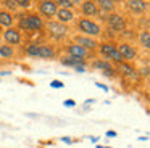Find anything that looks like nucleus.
Wrapping results in <instances>:
<instances>
[{
    "label": "nucleus",
    "mask_w": 150,
    "mask_h": 148,
    "mask_svg": "<svg viewBox=\"0 0 150 148\" xmlns=\"http://www.w3.org/2000/svg\"><path fill=\"white\" fill-rule=\"evenodd\" d=\"M4 6H7V11H16V3H15V0H4Z\"/></svg>",
    "instance_id": "nucleus-24"
},
{
    "label": "nucleus",
    "mask_w": 150,
    "mask_h": 148,
    "mask_svg": "<svg viewBox=\"0 0 150 148\" xmlns=\"http://www.w3.org/2000/svg\"><path fill=\"white\" fill-rule=\"evenodd\" d=\"M74 69L78 71V73H84V71H86V64H78V66H74Z\"/></svg>",
    "instance_id": "nucleus-28"
},
{
    "label": "nucleus",
    "mask_w": 150,
    "mask_h": 148,
    "mask_svg": "<svg viewBox=\"0 0 150 148\" xmlns=\"http://www.w3.org/2000/svg\"><path fill=\"white\" fill-rule=\"evenodd\" d=\"M81 13L84 18H94V16H97L98 8L95 5V0H84L81 3Z\"/></svg>",
    "instance_id": "nucleus-14"
},
{
    "label": "nucleus",
    "mask_w": 150,
    "mask_h": 148,
    "mask_svg": "<svg viewBox=\"0 0 150 148\" xmlns=\"http://www.w3.org/2000/svg\"><path fill=\"white\" fill-rule=\"evenodd\" d=\"M92 66H94L95 69H100L102 73L108 77H113L115 74H116V68L113 66V63H110V61H107V60H97V61L92 63Z\"/></svg>",
    "instance_id": "nucleus-12"
},
{
    "label": "nucleus",
    "mask_w": 150,
    "mask_h": 148,
    "mask_svg": "<svg viewBox=\"0 0 150 148\" xmlns=\"http://www.w3.org/2000/svg\"><path fill=\"white\" fill-rule=\"evenodd\" d=\"M18 8H23V10H28L31 6V0H15Z\"/></svg>",
    "instance_id": "nucleus-25"
},
{
    "label": "nucleus",
    "mask_w": 150,
    "mask_h": 148,
    "mask_svg": "<svg viewBox=\"0 0 150 148\" xmlns=\"http://www.w3.org/2000/svg\"><path fill=\"white\" fill-rule=\"evenodd\" d=\"M62 64H65V66H78V64H87V61L86 60H79V58H74V56H69V55H66V56H63L62 60Z\"/></svg>",
    "instance_id": "nucleus-19"
},
{
    "label": "nucleus",
    "mask_w": 150,
    "mask_h": 148,
    "mask_svg": "<svg viewBox=\"0 0 150 148\" xmlns=\"http://www.w3.org/2000/svg\"><path fill=\"white\" fill-rule=\"evenodd\" d=\"M53 2L57 3V6L58 8H73V2L71 0H53Z\"/></svg>",
    "instance_id": "nucleus-23"
},
{
    "label": "nucleus",
    "mask_w": 150,
    "mask_h": 148,
    "mask_svg": "<svg viewBox=\"0 0 150 148\" xmlns=\"http://www.w3.org/2000/svg\"><path fill=\"white\" fill-rule=\"evenodd\" d=\"M37 10H39V15L40 16L52 19L53 16L57 15L58 6H57V3L53 2V0H40V2L37 3Z\"/></svg>",
    "instance_id": "nucleus-6"
},
{
    "label": "nucleus",
    "mask_w": 150,
    "mask_h": 148,
    "mask_svg": "<svg viewBox=\"0 0 150 148\" xmlns=\"http://www.w3.org/2000/svg\"><path fill=\"white\" fill-rule=\"evenodd\" d=\"M4 40L7 45H11V47H16V45L21 44L23 37H21V31L18 27H7L4 31Z\"/></svg>",
    "instance_id": "nucleus-7"
},
{
    "label": "nucleus",
    "mask_w": 150,
    "mask_h": 148,
    "mask_svg": "<svg viewBox=\"0 0 150 148\" xmlns=\"http://www.w3.org/2000/svg\"><path fill=\"white\" fill-rule=\"evenodd\" d=\"M116 48H118V51H120L123 61H132L137 58V50L129 44V42H121V44L116 45Z\"/></svg>",
    "instance_id": "nucleus-8"
},
{
    "label": "nucleus",
    "mask_w": 150,
    "mask_h": 148,
    "mask_svg": "<svg viewBox=\"0 0 150 148\" xmlns=\"http://www.w3.org/2000/svg\"><path fill=\"white\" fill-rule=\"evenodd\" d=\"M44 29L47 31V34L50 35L55 40H62L68 35L69 29L68 24H63V23H58L57 19H49V21L44 23Z\"/></svg>",
    "instance_id": "nucleus-2"
},
{
    "label": "nucleus",
    "mask_w": 150,
    "mask_h": 148,
    "mask_svg": "<svg viewBox=\"0 0 150 148\" xmlns=\"http://www.w3.org/2000/svg\"><path fill=\"white\" fill-rule=\"evenodd\" d=\"M107 24L111 32H123V31H126L127 23L124 19V16L118 15V13H110L107 16Z\"/></svg>",
    "instance_id": "nucleus-5"
},
{
    "label": "nucleus",
    "mask_w": 150,
    "mask_h": 148,
    "mask_svg": "<svg viewBox=\"0 0 150 148\" xmlns=\"http://www.w3.org/2000/svg\"><path fill=\"white\" fill-rule=\"evenodd\" d=\"M44 19L37 13L31 15H23L18 19V29L20 31H42L44 29Z\"/></svg>",
    "instance_id": "nucleus-1"
},
{
    "label": "nucleus",
    "mask_w": 150,
    "mask_h": 148,
    "mask_svg": "<svg viewBox=\"0 0 150 148\" xmlns=\"http://www.w3.org/2000/svg\"><path fill=\"white\" fill-rule=\"evenodd\" d=\"M116 66H118L116 73H120L123 77H126V79H139V74H137L136 68L132 64H129V61H121Z\"/></svg>",
    "instance_id": "nucleus-10"
},
{
    "label": "nucleus",
    "mask_w": 150,
    "mask_h": 148,
    "mask_svg": "<svg viewBox=\"0 0 150 148\" xmlns=\"http://www.w3.org/2000/svg\"><path fill=\"white\" fill-rule=\"evenodd\" d=\"M111 2H115V3H118V2H121V0H111Z\"/></svg>",
    "instance_id": "nucleus-32"
},
{
    "label": "nucleus",
    "mask_w": 150,
    "mask_h": 148,
    "mask_svg": "<svg viewBox=\"0 0 150 148\" xmlns=\"http://www.w3.org/2000/svg\"><path fill=\"white\" fill-rule=\"evenodd\" d=\"M95 5H97V8L100 10V11L103 13H115V10H116V3L111 2V0H95Z\"/></svg>",
    "instance_id": "nucleus-17"
},
{
    "label": "nucleus",
    "mask_w": 150,
    "mask_h": 148,
    "mask_svg": "<svg viewBox=\"0 0 150 148\" xmlns=\"http://www.w3.org/2000/svg\"><path fill=\"white\" fill-rule=\"evenodd\" d=\"M95 85H97L98 89H103L105 92H107V90H108V87H107V85H103V84H100V82H97V84H95Z\"/></svg>",
    "instance_id": "nucleus-30"
},
{
    "label": "nucleus",
    "mask_w": 150,
    "mask_h": 148,
    "mask_svg": "<svg viewBox=\"0 0 150 148\" xmlns=\"http://www.w3.org/2000/svg\"><path fill=\"white\" fill-rule=\"evenodd\" d=\"M78 29L82 35H89V37H98L102 34V27L98 23H95L91 18H79L78 19Z\"/></svg>",
    "instance_id": "nucleus-4"
},
{
    "label": "nucleus",
    "mask_w": 150,
    "mask_h": 148,
    "mask_svg": "<svg viewBox=\"0 0 150 148\" xmlns=\"http://www.w3.org/2000/svg\"><path fill=\"white\" fill-rule=\"evenodd\" d=\"M139 44H140V47L145 48V50L150 48V32H149V29H144L139 34Z\"/></svg>",
    "instance_id": "nucleus-20"
},
{
    "label": "nucleus",
    "mask_w": 150,
    "mask_h": 148,
    "mask_svg": "<svg viewBox=\"0 0 150 148\" xmlns=\"http://www.w3.org/2000/svg\"><path fill=\"white\" fill-rule=\"evenodd\" d=\"M55 16H57V21L63 23V24H68V23H71L74 19V13L69 8H58Z\"/></svg>",
    "instance_id": "nucleus-15"
},
{
    "label": "nucleus",
    "mask_w": 150,
    "mask_h": 148,
    "mask_svg": "<svg viewBox=\"0 0 150 148\" xmlns=\"http://www.w3.org/2000/svg\"><path fill=\"white\" fill-rule=\"evenodd\" d=\"M127 10L132 11L134 15H144L149 10V3L145 0H127Z\"/></svg>",
    "instance_id": "nucleus-13"
},
{
    "label": "nucleus",
    "mask_w": 150,
    "mask_h": 148,
    "mask_svg": "<svg viewBox=\"0 0 150 148\" xmlns=\"http://www.w3.org/2000/svg\"><path fill=\"white\" fill-rule=\"evenodd\" d=\"M24 53L31 58H37V55H39V44H28L24 47Z\"/></svg>",
    "instance_id": "nucleus-21"
},
{
    "label": "nucleus",
    "mask_w": 150,
    "mask_h": 148,
    "mask_svg": "<svg viewBox=\"0 0 150 148\" xmlns=\"http://www.w3.org/2000/svg\"><path fill=\"white\" fill-rule=\"evenodd\" d=\"M50 85H52L53 89H63V87H65V84L60 82V80H52V84H50Z\"/></svg>",
    "instance_id": "nucleus-26"
},
{
    "label": "nucleus",
    "mask_w": 150,
    "mask_h": 148,
    "mask_svg": "<svg viewBox=\"0 0 150 148\" xmlns=\"http://www.w3.org/2000/svg\"><path fill=\"white\" fill-rule=\"evenodd\" d=\"M105 135H107V137H110V138H113V137H116V132H115V130H107V134H105Z\"/></svg>",
    "instance_id": "nucleus-29"
},
{
    "label": "nucleus",
    "mask_w": 150,
    "mask_h": 148,
    "mask_svg": "<svg viewBox=\"0 0 150 148\" xmlns=\"http://www.w3.org/2000/svg\"><path fill=\"white\" fill-rule=\"evenodd\" d=\"M57 56V51L52 45L49 44H40L39 45V55L37 58H42V60H52V58Z\"/></svg>",
    "instance_id": "nucleus-16"
},
{
    "label": "nucleus",
    "mask_w": 150,
    "mask_h": 148,
    "mask_svg": "<svg viewBox=\"0 0 150 148\" xmlns=\"http://www.w3.org/2000/svg\"><path fill=\"white\" fill-rule=\"evenodd\" d=\"M98 53H100L102 60H107L110 63H121L123 58H121L120 51L116 48V44L113 42H103V44H98Z\"/></svg>",
    "instance_id": "nucleus-3"
},
{
    "label": "nucleus",
    "mask_w": 150,
    "mask_h": 148,
    "mask_svg": "<svg viewBox=\"0 0 150 148\" xmlns=\"http://www.w3.org/2000/svg\"><path fill=\"white\" fill-rule=\"evenodd\" d=\"M66 55L74 56V58H79V60H86V58L89 56V51L86 50V48H82L81 45L71 42V44L66 45Z\"/></svg>",
    "instance_id": "nucleus-11"
},
{
    "label": "nucleus",
    "mask_w": 150,
    "mask_h": 148,
    "mask_svg": "<svg viewBox=\"0 0 150 148\" xmlns=\"http://www.w3.org/2000/svg\"><path fill=\"white\" fill-rule=\"evenodd\" d=\"M62 142H65V143H71V138H68V137H63V138H62Z\"/></svg>",
    "instance_id": "nucleus-31"
},
{
    "label": "nucleus",
    "mask_w": 150,
    "mask_h": 148,
    "mask_svg": "<svg viewBox=\"0 0 150 148\" xmlns=\"http://www.w3.org/2000/svg\"><path fill=\"white\" fill-rule=\"evenodd\" d=\"M63 105L73 108V106H76V101H74V100H65V103H63Z\"/></svg>",
    "instance_id": "nucleus-27"
},
{
    "label": "nucleus",
    "mask_w": 150,
    "mask_h": 148,
    "mask_svg": "<svg viewBox=\"0 0 150 148\" xmlns=\"http://www.w3.org/2000/svg\"><path fill=\"white\" fill-rule=\"evenodd\" d=\"M15 23V18L13 15H11L10 11H7V10H0V26L2 27H11Z\"/></svg>",
    "instance_id": "nucleus-18"
},
{
    "label": "nucleus",
    "mask_w": 150,
    "mask_h": 148,
    "mask_svg": "<svg viewBox=\"0 0 150 148\" xmlns=\"http://www.w3.org/2000/svg\"><path fill=\"white\" fill-rule=\"evenodd\" d=\"M73 42H74V44H78V45H81V47L86 48L87 51H94V50H97V47H98V42L95 40L94 37L82 35V34L74 35V37H73Z\"/></svg>",
    "instance_id": "nucleus-9"
},
{
    "label": "nucleus",
    "mask_w": 150,
    "mask_h": 148,
    "mask_svg": "<svg viewBox=\"0 0 150 148\" xmlns=\"http://www.w3.org/2000/svg\"><path fill=\"white\" fill-rule=\"evenodd\" d=\"M13 55H15V48L11 45H7V44L0 45V56L2 58H11Z\"/></svg>",
    "instance_id": "nucleus-22"
}]
</instances>
